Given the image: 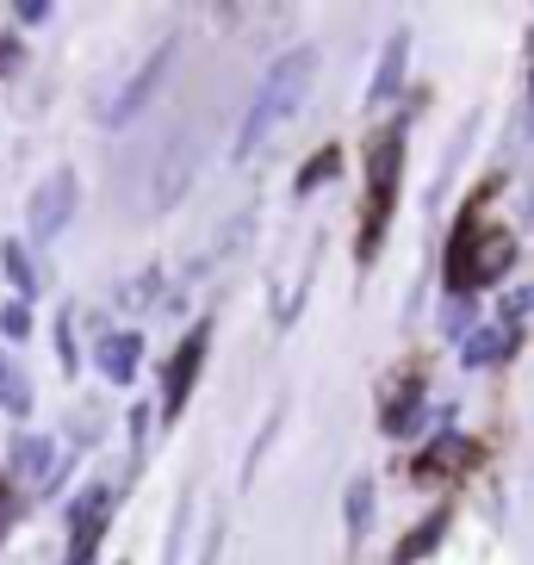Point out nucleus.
Listing matches in <instances>:
<instances>
[{"label": "nucleus", "instance_id": "nucleus-3", "mask_svg": "<svg viewBox=\"0 0 534 565\" xmlns=\"http://www.w3.org/2000/svg\"><path fill=\"white\" fill-rule=\"evenodd\" d=\"M305 63H311V56H292V63H286L280 75H274V100H261V106H255V118H249V137H243V143H255V137H261L267 125H274V118L286 113V100H292V94L305 87V75H299Z\"/></svg>", "mask_w": 534, "mask_h": 565}, {"label": "nucleus", "instance_id": "nucleus-2", "mask_svg": "<svg viewBox=\"0 0 534 565\" xmlns=\"http://www.w3.org/2000/svg\"><path fill=\"white\" fill-rule=\"evenodd\" d=\"M398 156H404L398 131H385L380 143H373V156H367L373 174H367V205H361V255L380 249L385 224H392V205H398Z\"/></svg>", "mask_w": 534, "mask_h": 565}, {"label": "nucleus", "instance_id": "nucleus-5", "mask_svg": "<svg viewBox=\"0 0 534 565\" xmlns=\"http://www.w3.org/2000/svg\"><path fill=\"white\" fill-rule=\"evenodd\" d=\"M7 498H13V491H7V484H0V529H7Z\"/></svg>", "mask_w": 534, "mask_h": 565}, {"label": "nucleus", "instance_id": "nucleus-4", "mask_svg": "<svg viewBox=\"0 0 534 565\" xmlns=\"http://www.w3.org/2000/svg\"><path fill=\"white\" fill-rule=\"evenodd\" d=\"M200 354H205V330H193V335H186V349L174 354V380H168V411H181V398H186V385H193V366H200Z\"/></svg>", "mask_w": 534, "mask_h": 565}, {"label": "nucleus", "instance_id": "nucleus-1", "mask_svg": "<svg viewBox=\"0 0 534 565\" xmlns=\"http://www.w3.org/2000/svg\"><path fill=\"white\" fill-rule=\"evenodd\" d=\"M516 255V236L503 231V224H484L479 212L460 217V231H453V249H448V274L453 286H479V280H498L503 262Z\"/></svg>", "mask_w": 534, "mask_h": 565}]
</instances>
